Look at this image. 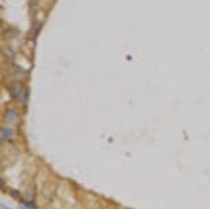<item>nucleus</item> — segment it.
I'll list each match as a JSON object with an SVG mask.
<instances>
[{
	"instance_id": "obj_1",
	"label": "nucleus",
	"mask_w": 210,
	"mask_h": 209,
	"mask_svg": "<svg viewBox=\"0 0 210 209\" xmlns=\"http://www.w3.org/2000/svg\"><path fill=\"white\" fill-rule=\"evenodd\" d=\"M8 91H10V95L11 98H14L15 100H20V102H26V91L24 90V87L20 84V83H12L10 85V88H8Z\"/></svg>"
},
{
	"instance_id": "obj_2",
	"label": "nucleus",
	"mask_w": 210,
	"mask_h": 209,
	"mask_svg": "<svg viewBox=\"0 0 210 209\" xmlns=\"http://www.w3.org/2000/svg\"><path fill=\"white\" fill-rule=\"evenodd\" d=\"M18 116H20V113H18L17 107L8 106L4 113V121L7 122V125H12L18 121Z\"/></svg>"
},
{
	"instance_id": "obj_3",
	"label": "nucleus",
	"mask_w": 210,
	"mask_h": 209,
	"mask_svg": "<svg viewBox=\"0 0 210 209\" xmlns=\"http://www.w3.org/2000/svg\"><path fill=\"white\" fill-rule=\"evenodd\" d=\"M0 138H2V143L4 142H10L15 138V131L12 129L11 125H7V127H3L2 128V134H0Z\"/></svg>"
},
{
	"instance_id": "obj_4",
	"label": "nucleus",
	"mask_w": 210,
	"mask_h": 209,
	"mask_svg": "<svg viewBox=\"0 0 210 209\" xmlns=\"http://www.w3.org/2000/svg\"><path fill=\"white\" fill-rule=\"evenodd\" d=\"M3 209H11V208H8V207H6V205H3Z\"/></svg>"
}]
</instances>
